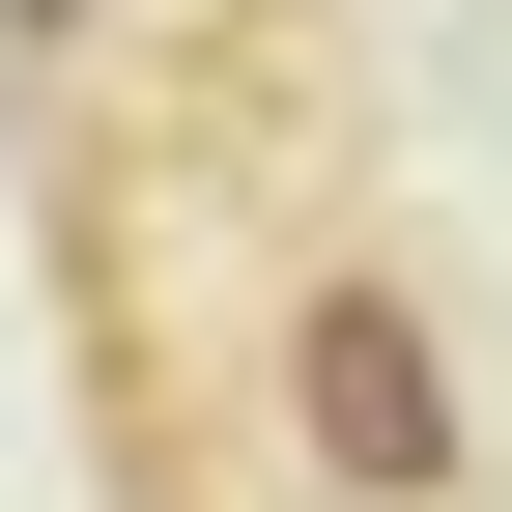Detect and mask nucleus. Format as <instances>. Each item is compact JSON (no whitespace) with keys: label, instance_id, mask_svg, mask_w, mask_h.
<instances>
[{"label":"nucleus","instance_id":"f257e3e1","mask_svg":"<svg viewBox=\"0 0 512 512\" xmlns=\"http://www.w3.org/2000/svg\"><path fill=\"white\" fill-rule=\"evenodd\" d=\"M285 456H313V512H456V342H427V285L399 256H313L285 285Z\"/></svg>","mask_w":512,"mask_h":512}]
</instances>
